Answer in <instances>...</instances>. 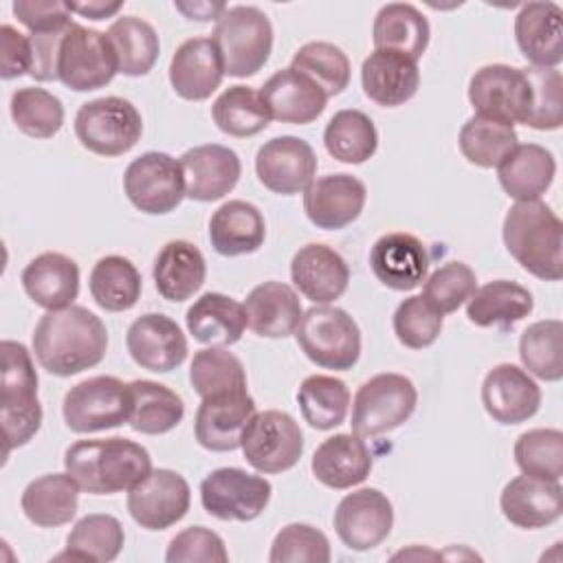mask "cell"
I'll return each instance as SVG.
<instances>
[{"mask_svg": "<svg viewBox=\"0 0 563 563\" xmlns=\"http://www.w3.org/2000/svg\"><path fill=\"white\" fill-rule=\"evenodd\" d=\"M534 308L532 292L510 279H493L471 295L466 317L477 328H510Z\"/></svg>", "mask_w": 563, "mask_h": 563, "instance_id": "cell-39", "label": "cell"}, {"mask_svg": "<svg viewBox=\"0 0 563 563\" xmlns=\"http://www.w3.org/2000/svg\"><path fill=\"white\" fill-rule=\"evenodd\" d=\"M75 134L81 147L97 156L128 154L143 134V119L136 106L123 97H99L79 106Z\"/></svg>", "mask_w": 563, "mask_h": 563, "instance_id": "cell-8", "label": "cell"}, {"mask_svg": "<svg viewBox=\"0 0 563 563\" xmlns=\"http://www.w3.org/2000/svg\"><path fill=\"white\" fill-rule=\"evenodd\" d=\"M70 13H79L84 18L90 20H106L112 18L114 13H119L123 9V2H101V0H92V2H66Z\"/></svg>", "mask_w": 563, "mask_h": 563, "instance_id": "cell-62", "label": "cell"}, {"mask_svg": "<svg viewBox=\"0 0 563 563\" xmlns=\"http://www.w3.org/2000/svg\"><path fill=\"white\" fill-rule=\"evenodd\" d=\"M9 112L20 132L33 139H53L64 125V103L53 92L24 86L11 95Z\"/></svg>", "mask_w": 563, "mask_h": 563, "instance_id": "cell-50", "label": "cell"}, {"mask_svg": "<svg viewBox=\"0 0 563 563\" xmlns=\"http://www.w3.org/2000/svg\"><path fill=\"white\" fill-rule=\"evenodd\" d=\"M499 508L504 517L517 528L537 530L552 526L561 519L563 512L561 482L517 475L504 486L499 495Z\"/></svg>", "mask_w": 563, "mask_h": 563, "instance_id": "cell-25", "label": "cell"}, {"mask_svg": "<svg viewBox=\"0 0 563 563\" xmlns=\"http://www.w3.org/2000/svg\"><path fill=\"white\" fill-rule=\"evenodd\" d=\"M66 29L55 31V33H31L29 35L31 48H33L31 77L35 81L57 79V53H59V42H62Z\"/></svg>", "mask_w": 563, "mask_h": 563, "instance_id": "cell-60", "label": "cell"}, {"mask_svg": "<svg viewBox=\"0 0 563 563\" xmlns=\"http://www.w3.org/2000/svg\"><path fill=\"white\" fill-rule=\"evenodd\" d=\"M117 73L119 64L108 35L70 22L59 42L57 79L75 92H90L108 86Z\"/></svg>", "mask_w": 563, "mask_h": 563, "instance_id": "cell-9", "label": "cell"}, {"mask_svg": "<svg viewBox=\"0 0 563 563\" xmlns=\"http://www.w3.org/2000/svg\"><path fill=\"white\" fill-rule=\"evenodd\" d=\"M515 40L537 68H556L563 59V11L556 2H526L515 15Z\"/></svg>", "mask_w": 563, "mask_h": 563, "instance_id": "cell-28", "label": "cell"}, {"mask_svg": "<svg viewBox=\"0 0 563 563\" xmlns=\"http://www.w3.org/2000/svg\"><path fill=\"white\" fill-rule=\"evenodd\" d=\"M361 84L365 97L374 103L383 108H398L418 92V62L396 51L374 48V53L363 59Z\"/></svg>", "mask_w": 563, "mask_h": 563, "instance_id": "cell-30", "label": "cell"}, {"mask_svg": "<svg viewBox=\"0 0 563 563\" xmlns=\"http://www.w3.org/2000/svg\"><path fill=\"white\" fill-rule=\"evenodd\" d=\"M189 334L205 345H233L246 330V310L238 299L222 292L200 295L185 314Z\"/></svg>", "mask_w": 563, "mask_h": 563, "instance_id": "cell-36", "label": "cell"}, {"mask_svg": "<svg viewBox=\"0 0 563 563\" xmlns=\"http://www.w3.org/2000/svg\"><path fill=\"white\" fill-rule=\"evenodd\" d=\"M530 84V112L523 125L559 130L563 123V77L556 68H523Z\"/></svg>", "mask_w": 563, "mask_h": 563, "instance_id": "cell-54", "label": "cell"}, {"mask_svg": "<svg viewBox=\"0 0 563 563\" xmlns=\"http://www.w3.org/2000/svg\"><path fill=\"white\" fill-rule=\"evenodd\" d=\"M224 66L211 37L185 40L169 62V84L180 99L205 101L222 84Z\"/></svg>", "mask_w": 563, "mask_h": 563, "instance_id": "cell-26", "label": "cell"}, {"mask_svg": "<svg viewBox=\"0 0 563 563\" xmlns=\"http://www.w3.org/2000/svg\"><path fill=\"white\" fill-rule=\"evenodd\" d=\"M211 40L220 53L224 75L251 77L264 68L273 51V24L251 4L227 7L216 20Z\"/></svg>", "mask_w": 563, "mask_h": 563, "instance_id": "cell-5", "label": "cell"}, {"mask_svg": "<svg viewBox=\"0 0 563 563\" xmlns=\"http://www.w3.org/2000/svg\"><path fill=\"white\" fill-rule=\"evenodd\" d=\"M88 288L95 303L108 312H125L136 306L143 290L139 268L123 255L99 257L90 271Z\"/></svg>", "mask_w": 563, "mask_h": 563, "instance_id": "cell-41", "label": "cell"}, {"mask_svg": "<svg viewBox=\"0 0 563 563\" xmlns=\"http://www.w3.org/2000/svg\"><path fill=\"white\" fill-rule=\"evenodd\" d=\"M468 101L479 117L508 125L526 123L530 112V84L523 68L486 64L468 81Z\"/></svg>", "mask_w": 563, "mask_h": 563, "instance_id": "cell-14", "label": "cell"}, {"mask_svg": "<svg viewBox=\"0 0 563 563\" xmlns=\"http://www.w3.org/2000/svg\"><path fill=\"white\" fill-rule=\"evenodd\" d=\"M167 563H227L229 552L218 532L205 526L180 530L167 545Z\"/></svg>", "mask_w": 563, "mask_h": 563, "instance_id": "cell-57", "label": "cell"}, {"mask_svg": "<svg viewBox=\"0 0 563 563\" xmlns=\"http://www.w3.org/2000/svg\"><path fill=\"white\" fill-rule=\"evenodd\" d=\"M255 416V400L246 391H229L200 398L194 416V435L198 444L213 453L235 451L242 444V433Z\"/></svg>", "mask_w": 563, "mask_h": 563, "instance_id": "cell-19", "label": "cell"}, {"mask_svg": "<svg viewBox=\"0 0 563 563\" xmlns=\"http://www.w3.org/2000/svg\"><path fill=\"white\" fill-rule=\"evenodd\" d=\"M152 277L158 295L167 301L180 303L191 299L205 284L207 262L200 249L187 240H169L158 251Z\"/></svg>", "mask_w": 563, "mask_h": 563, "instance_id": "cell-35", "label": "cell"}, {"mask_svg": "<svg viewBox=\"0 0 563 563\" xmlns=\"http://www.w3.org/2000/svg\"><path fill=\"white\" fill-rule=\"evenodd\" d=\"M477 288L475 271L464 262H446L435 268L429 277H424L422 297L440 312L449 314L455 312L462 303L471 299Z\"/></svg>", "mask_w": 563, "mask_h": 563, "instance_id": "cell-55", "label": "cell"}, {"mask_svg": "<svg viewBox=\"0 0 563 563\" xmlns=\"http://www.w3.org/2000/svg\"><path fill=\"white\" fill-rule=\"evenodd\" d=\"M519 358L528 374L556 383L563 378V323L541 319L530 323L519 339Z\"/></svg>", "mask_w": 563, "mask_h": 563, "instance_id": "cell-47", "label": "cell"}, {"mask_svg": "<svg viewBox=\"0 0 563 563\" xmlns=\"http://www.w3.org/2000/svg\"><path fill=\"white\" fill-rule=\"evenodd\" d=\"M413 556H416V559H420V556H429V559H438V556H440V554H438V552H431V550H422V552H420V548H418V545H413V548H411V550H407V552H405V550H402V552H398V554H394V559H413Z\"/></svg>", "mask_w": 563, "mask_h": 563, "instance_id": "cell-63", "label": "cell"}, {"mask_svg": "<svg viewBox=\"0 0 563 563\" xmlns=\"http://www.w3.org/2000/svg\"><path fill=\"white\" fill-rule=\"evenodd\" d=\"M260 97L271 119L292 125L312 123L328 103V95L290 66L273 73L260 88Z\"/></svg>", "mask_w": 563, "mask_h": 563, "instance_id": "cell-27", "label": "cell"}, {"mask_svg": "<svg viewBox=\"0 0 563 563\" xmlns=\"http://www.w3.org/2000/svg\"><path fill=\"white\" fill-rule=\"evenodd\" d=\"M0 420L9 455L40 431L42 405L37 398V372L26 345L4 339L0 343Z\"/></svg>", "mask_w": 563, "mask_h": 563, "instance_id": "cell-4", "label": "cell"}, {"mask_svg": "<svg viewBox=\"0 0 563 563\" xmlns=\"http://www.w3.org/2000/svg\"><path fill=\"white\" fill-rule=\"evenodd\" d=\"M0 51H2V64H0L2 79H15L22 75H31L33 48H31L29 35L20 33L11 24H2L0 26Z\"/></svg>", "mask_w": 563, "mask_h": 563, "instance_id": "cell-59", "label": "cell"}, {"mask_svg": "<svg viewBox=\"0 0 563 563\" xmlns=\"http://www.w3.org/2000/svg\"><path fill=\"white\" fill-rule=\"evenodd\" d=\"M189 383L200 398L246 391V369L242 361L218 345L198 350L189 365Z\"/></svg>", "mask_w": 563, "mask_h": 563, "instance_id": "cell-49", "label": "cell"}, {"mask_svg": "<svg viewBox=\"0 0 563 563\" xmlns=\"http://www.w3.org/2000/svg\"><path fill=\"white\" fill-rule=\"evenodd\" d=\"M244 310L249 328L264 339H284L295 334L303 314L295 288L275 279L257 284L246 295Z\"/></svg>", "mask_w": 563, "mask_h": 563, "instance_id": "cell-32", "label": "cell"}, {"mask_svg": "<svg viewBox=\"0 0 563 563\" xmlns=\"http://www.w3.org/2000/svg\"><path fill=\"white\" fill-rule=\"evenodd\" d=\"M119 64V73L125 77L147 75L161 53V42L154 26L136 15L117 18L106 31Z\"/></svg>", "mask_w": 563, "mask_h": 563, "instance_id": "cell-42", "label": "cell"}, {"mask_svg": "<svg viewBox=\"0 0 563 563\" xmlns=\"http://www.w3.org/2000/svg\"><path fill=\"white\" fill-rule=\"evenodd\" d=\"M365 200L363 180L352 174H328L314 178L303 191V211L317 229L339 231L361 216Z\"/></svg>", "mask_w": 563, "mask_h": 563, "instance_id": "cell-22", "label": "cell"}, {"mask_svg": "<svg viewBox=\"0 0 563 563\" xmlns=\"http://www.w3.org/2000/svg\"><path fill=\"white\" fill-rule=\"evenodd\" d=\"M290 68L312 79L328 97L341 95L350 84V59L330 42H306L290 59Z\"/></svg>", "mask_w": 563, "mask_h": 563, "instance_id": "cell-51", "label": "cell"}, {"mask_svg": "<svg viewBox=\"0 0 563 563\" xmlns=\"http://www.w3.org/2000/svg\"><path fill=\"white\" fill-rule=\"evenodd\" d=\"M374 460L365 440L356 433H334L325 438L312 453V475L328 488L347 490L365 482Z\"/></svg>", "mask_w": 563, "mask_h": 563, "instance_id": "cell-29", "label": "cell"}, {"mask_svg": "<svg viewBox=\"0 0 563 563\" xmlns=\"http://www.w3.org/2000/svg\"><path fill=\"white\" fill-rule=\"evenodd\" d=\"M431 37L429 20L409 2L383 4L374 18L372 42L374 48L396 51L418 62Z\"/></svg>", "mask_w": 563, "mask_h": 563, "instance_id": "cell-38", "label": "cell"}, {"mask_svg": "<svg viewBox=\"0 0 563 563\" xmlns=\"http://www.w3.org/2000/svg\"><path fill=\"white\" fill-rule=\"evenodd\" d=\"M482 405L499 424H521L541 407V387L519 365L499 363L482 380Z\"/></svg>", "mask_w": 563, "mask_h": 563, "instance_id": "cell-20", "label": "cell"}, {"mask_svg": "<svg viewBox=\"0 0 563 563\" xmlns=\"http://www.w3.org/2000/svg\"><path fill=\"white\" fill-rule=\"evenodd\" d=\"M323 145L332 158L347 165H361L376 154L378 132L365 112L345 108L334 112L325 123Z\"/></svg>", "mask_w": 563, "mask_h": 563, "instance_id": "cell-43", "label": "cell"}, {"mask_svg": "<svg viewBox=\"0 0 563 563\" xmlns=\"http://www.w3.org/2000/svg\"><path fill=\"white\" fill-rule=\"evenodd\" d=\"M106 350V323L84 306L46 310L33 330V354L40 367L59 378L99 365Z\"/></svg>", "mask_w": 563, "mask_h": 563, "instance_id": "cell-1", "label": "cell"}, {"mask_svg": "<svg viewBox=\"0 0 563 563\" xmlns=\"http://www.w3.org/2000/svg\"><path fill=\"white\" fill-rule=\"evenodd\" d=\"M176 11H180L187 20H198V22H211L222 15L227 9L224 2H174Z\"/></svg>", "mask_w": 563, "mask_h": 563, "instance_id": "cell-61", "label": "cell"}, {"mask_svg": "<svg viewBox=\"0 0 563 563\" xmlns=\"http://www.w3.org/2000/svg\"><path fill=\"white\" fill-rule=\"evenodd\" d=\"M185 196L198 202H213L224 198L242 176L240 156L220 143H205L189 147L180 156Z\"/></svg>", "mask_w": 563, "mask_h": 563, "instance_id": "cell-21", "label": "cell"}, {"mask_svg": "<svg viewBox=\"0 0 563 563\" xmlns=\"http://www.w3.org/2000/svg\"><path fill=\"white\" fill-rule=\"evenodd\" d=\"M132 411L128 424L145 435H161L176 429L185 416L183 398L163 383L136 378L130 383Z\"/></svg>", "mask_w": 563, "mask_h": 563, "instance_id": "cell-40", "label": "cell"}, {"mask_svg": "<svg viewBox=\"0 0 563 563\" xmlns=\"http://www.w3.org/2000/svg\"><path fill=\"white\" fill-rule=\"evenodd\" d=\"M125 347L132 361L156 374L180 367L187 358V339L180 325L163 312H145L125 332Z\"/></svg>", "mask_w": 563, "mask_h": 563, "instance_id": "cell-18", "label": "cell"}, {"mask_svg": "<svg viewBox=\"0 0 563 563\" xmlns=\"http://www.w3.org/2000/svg\"><path fill=\"white\" fill-rule=\"evenodd\" d=\"M442 323L444 314H440L422 295L402 299L391 317L396 339L409 350L433 345L442 332Z\"/></svg>", "mask_w": 563, "mask_h": 563, "instance_id": "cell-53", "label": "cell"}, {"mask_svg": "<svg viewBox=\"0 0 563 563\" xmlns=\"http://www.w3.org/2000/svg\"><path fill=\"white\" fill-rule=\"evenodd\" d=\"M297 345L314 365L334 372H347L361 356V328L336 306H312L301 314L295 330Z\"/></svg>", "mask_w": 563, "mask_h": 563, "instance_id": "cell-6", "label": "cell"}, {"mask_svg": "<svg viewBox=\"0 0 563 563\" xmlns=\"http://www.w3.org/2000/svg\"><path fill=\"white\" fill-rule=\"evenodd\" d=\"M26 297L44 310L73 306L79 295V266L73 257L46 251L35 255L20 275Z\"/></svg>", "mask_w": 563, "mask_h": 563, "instance_id": "cell-31", "label": "cell"}, {"mask_svg": "<svg viewBox=\"0 0 563 563\" xmlns=\"http://www.w3.org/2000/svg\"><path fill=\"white\" fill-rule=\"evenodd\" d=\"M501 238L517 264L537 279L563 277V224L543 200L515 202L504 216Z\"/></svg>", "mask_w": 563, "mask_h": 563, "instance_id": "cell-3", "label": "cell"}, {"mask_svg": "<svg viewBox=\"0 0 563 563\" xmlns=\"http://www.w3.org/2000/svg\"><path fill=\"white\" fill-rule=\"evenodd\" d=\"M295 288L317 306L339 299L350 284V266L339 251L328 244L310 242L290 260Z\"/></svg>", "mask_w": 563, "mask_h": 563, "instance_id": "cell-23", "label": "cell"}, {"mask_svg": "<svg viewBox=\"0 0 563 563\" xmlns=\"http://www.w3.org/2000/svg\"><path fill=\"white\" fill-rule=\"evenodd\" d=\"M369 268L383 286L400 292L413 290L427 277L429 253L416 235L391 231L372 244Z\"/></svg>", "mask_w": 563, "mask_h": 563, "instance_id": "cell-24", "label": "cell"}, {"mask_svg": "<svg viewBox=\"0 0 563 563\" xmlns=\"http://www.w3.org/2000/svg\"><path fill=\"white\" fill-rule=\"evenodd\" d=\"M211 117L220 132L235 139L255 136L266 130L271 121L260 92L242 84L229 86L218 95L211 106Z\"/></svg>", "mask_w": 563, "mask_h": 563, "instance_id": "cell-46", "label": "cell"}, {"mask_svg": "<svg viewBox=\"0 0 563 563\" xmlns=\"http://www.w3.org/2000/svg\"><path fill=\"white\" fill-rule=\"evenodd\" d=\"M11 9L31 33H55L73 22L68 4L59 0H15Z\"/></svg>", "mask_w": 563, "mask_h": 563, "instance_id": "cell-58", "label": "cell"}, {"mask_svg": "<svg viewBox=\"0 0 563 563\" xmlns=\"http://www.w3.org/2000/svg\"><path fill=\"white\" fill-rule=\"evenodd\" d=\"M332 556L328 537L310 523H288L284 526L268 552L271 563H328Z\"/></svg>", "mask_w": 563, "mask_h": 563, "instance_id": "cell-56", "label": "cell"}, {"mask_svg": "<svg viewBox=\"0 0 563 563\" xmlns=\"http://www.w3.org/2000/svg\"><path fill=\"white\" fill-rule=\"evenodd\" d=\"M556 174V161L539 143H517L497 165V180L515 202L541 200Z\"/></svg>", "mask_w": 563, "mask_h": 563, "instance_id": "cell-33", "label": "cell"}, {"mask_svg": "<svg viewBox=\"0 0 563 563\" xmlns=\"http://www.w3.org/2000/svg\"><path fill=\"white\" fill-rule=\"evenodd\" d=\"M297 405L303 420L317 431H330L343 424L350 409L347 385L328 374L306 376L297 389Z\"/></svg>", "mask_w": 563, "mask_h": 563, "instance_id": "cell-45", "label": "cell"}, {"mask_svg": "<svg viewBox=\"0 0 563 563\" xmlns=\"http://www.w3.org/2000/svg\"><path fill=\"white\" fill-rule=\"evenodd\" d=\"M266 240L262 211L246 200L222 202L209 220V242L224 257H240L260 251Z\"/></svg>", "mask_w": 563, "mask_h": 563, "instance_id": "cell-34", "label": "cell"}, {"mask_svg": "<svg viewBox=\"0 0 563 563\" xmlns=\"http://www.w3.org/2000/svg\"><path fill=\"white\" fill-rule=\"evenodd\" d=\"M515 462L523 475L561 482L563 433L559 429H530L515 442Z\"/></svg>", "mask_w": 563, "mask_h": 563, "instance_id": "cell-52", "label": "cell"}, {"mask_svg": "<svg viewBox=\"0 0 563 563\" xmlns=\"http://www.w3.org/2000/svg\"><path fill=\"white\" fill-rule=\"evenodd\" d=\"M334 530L345 548L365 552L380 545L394 528L389 497L372 486L347 493L334 510Z\"/></svg>", "mask_w": 563, "mask_h": 563, "instance_id": "cell-16", "label": "cell"}, {"mask_svg": "<svg viewBox=\"0 0 563 563\" xmlns=\"http://www.w3.org/2000/svg\"><path fill=\"white\" fill-rule=\"evenodd\" d=\"M125 543L123 526L117 517L106 512H92L81 517L66 537V552L55 559L75 561H114Z\"/></svg>", "mask_w": 563, "mask_h": 563, "instance_id": "cell-44", "label": "cell"}, {"mask_svg": "<svg viewBox=\"0 0 563 563\" xmlns=\"http://www.w3.org/2000/svg\"><path fill=\"white\" fill-rule=\"evenodd\" d=\"M79 490L70 473H46L26 484L20 506L37 528H59L77 515Z\"/></svg>", "mask_w": 563, "mask_h": 563, "instance_id": "cell-37", "label": "cell"}, {"mask_svg": "<svg viewBox=\"0 0 563 563\" xmlns=\"http://www.w3.org/2000/svg\"><path fill=\"white\" fill-rule=\"evenodd\" d=\"M130 383L117 376H90L73 385L62 402L64 422L73 433H97L130 420Z\"/></svg>", "mask_w": 563, "mask_h": 563, "instance_id": "cell-10", "label": "cell"}, {"mask_svg": "<svg viewBox=\"0 0 563 563\" xmlns=\"http://www.w3.org/2000/svg\"><path fill=\"white\" fill-rule=\"evenodd\" d=\"M418 405V389L405 374L383 372L367 378L352 400V433L376 438L405 424Z\"/></svg>", "mask_w": 563, "mask_h": 563, "instance_id": "cell-7", "label": "cell"}, {"mask_svg": "<svg viewBox=\"0 0 563 563\" xmlns=\"http://www.w3.org/2000/svg\"><path fill=\"white\" fill-rule=\"evenodd\" d=\"M517 132L512 125L473 114L460 130L457 145L462 156L482 169L497 167L510 150L517 145Z\"/></svg>", "mask_w": 563, "mask_h": 563, "instance_id": "cell-48", "label": "cell"}, {"mask_svg": "<svg viewBox=\"0 0 563 563\" xmlns=\"http://www.w3.org/2000/svg\"><path fill=\"white\" fill-rule=\"evenodd\" d=\"M240 449L257 473L277 475L290 471L301 460L303 433L288 411H255L242 433Z\"/></svg>", "mask_w": 563, "mask_h": 563, "instance_id": "cell-11", "label": "cell"}, {"mask_svg": "<svg viewBox=\"0 0 563 563\" xmlns=\"http://www.w3.org/2000/svg\"><path fill=\"white\" fill-rule=\"evenodd\" d=\"M273 495V486L264 475L249 473L238 466L211 471L200 482V504L207 515L220 521L257 519Z\"/></svg>", "mask_w": 563, "mask_h": 563, "instance_id": "cell-12", "label": "cell"}, {"mask_svg": "<svg viewBox=\"0 0 563 563\" xmlns=\"http://www.w3.org/2000/svg\"><path fill=\"white\" fill-rule=\"evenodd\" d=\"M255 174L257 180L273 194H303L317 174L314 150L299 136H275L257 150Z\"/></svg>", "mask_w": 563, "mask_h": 563, "instance_id": "cell-17", "label": "cell"}, {"mask_svg": "<svg viewBox=\"0 0 563 563\" xmlns=\"http://www.w3.org/2000/svg\"><path fill=\"white\" fill-rule=\"evenodd\" d=\"M64 468L81 490L90 495H114L130 490L152 471L150 451L128 438L79 440L64 453Z\"/></svg>", "mask_w": 563, "mask_h": 563, "instance_id": "cell-2", "label": "cell"}, {"mask_svg": "<svg viewBox=\"0 0 563 563\" xmlns=\"http://www.w3.org/2000/svg\"><path fill=\"white\" fill-rule=\"evenodd\" d=\"M191 504L187 479L172 468H152L128 490V512L145 530H167L178 523Z\"/></svg>", "mask_w": 563, "mask_h": 563, "instance_id": "cell-15", "label": "cell"}, {"mask_svg": "<svg viewBox=\"0 0 563 563\" xmlns=\"http://www.w3.org/2000/svg\"><path fill=\"white\" fill-rule=\"evenodd\" d=\"M128 200L147 216H165L185 198V178L180 161L165 152H145L136 156L123 174Z\"/></svg>", "mask_w": 563, "mask_h": 563, "instance_id": "cell-13", "label": "cell"}]
</instances>
